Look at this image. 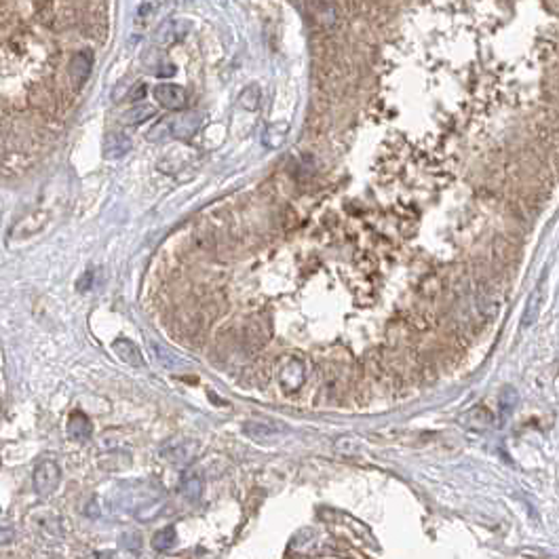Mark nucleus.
I'll list each match as a JSON object with an SVG mask.
<instances>
[{"mask_svg": "<svg viewBox=\"0 0 559 559\" xmlns=\"http://www.w3.org/2000/svg\"><path fill=\"white\" fill-rule=\"evenodd\" d=\"M112 352L122 361V363H127V365H131V367H141L146 361H143V354H141V350H139V346L137 344H133L131 340H127V338H118V340H114L112 342Z\"/></svg>", "mask_w": 559, "mask_h": 559, "instance_id": "obj_5", "label": "nucleus"}, {"mask_svg": "<svg viewBox=\"0 0 559 559\" xmlns=\"http://www.w3.org/2000/svg\"><path fill=\"white\" fill-rule=\"evenodd\" d=\"M65 430H68V437H70L72 441L84 443V441H89L91 435H93V424H91V420H89L82 411H72L70 418H68V426H65Z\"/></svg>", "mask_w": 559, "mask_h": 559, "instance_id": "obj_6", "label": "nucleus"}, {"mask_svg": "<svg viewBox=\"0 0 559 559\" xmlns=\"http://www.w3.org/2000/svg\"><path fill=\"white\" fill-rule=\"evenodd\" d=\"M243 432L257 443H274L283 435V430H278L270 424H264V422H245Z\"/></svg>", "mask_w": 559, "mask_h": 559, "instance_id": "obj_10", "label": "nucleus"}, {"mask_svg": "<svg viewBox=\"0 0 559 559\" xmlns=\"http://www.w3.org/2000/svg\"><path fill=\"white\" fill-rule=\"evenodd\" d=\"M278 380H281L285 390H297L302 386V382H304V363L297 361V359H289L283 365Z\"/></svg>", "mask_w": 559, "mask_h": 559, "instance_id": "obj_8", "label": "nucleus"}, {"mask_svg": "<svg viewBox=\"0 0 559 559\" xmlns=\"http://www.w3.org/2000/svg\"><path fill=\"white\" fill-rule=\"evenodd\" d=\"M150 350H152V359L158 365L167 367V369H177V367H184L186 365V361L177 352H173L171 348H167V346H162L158 342H152L150 344Z\"/></svg>", "mask_w": 559, "mask_h": 559, "instance_id": "obj_13", "label": "nucleus"}, {"mask_svg": "<svg viewBox=\"0 0 559 559\" xmlns=\"http://www.w3.org/2000/svg\"><path fill=\"white\" fill-rule=\"evenodd\" d=\"M257 101H259V89L255 84L247 86L240 95H238V103L245 108V110H255L257 108Z\"/></svg>", "mask_w": 559, "mask_h": 559, "instance_id": "obj_17", "label": "nucleus"}, {"mask_svg": "<svg viewBox=\"0 0 559 559\" xmlns=\"http://www.w3.org/2000/svg\"><path fill=\"white\" fill-rule=\"evenodd\" d=\"M169 137H171V135H169L167 118L158 120V122L146 133V139H148V141H154V143H160V141H165V139H169Z\"/></svg>", "mask_w": 559, "mask_h": 559, "instance_id": "obj_18", "label": "nucleus"}, {"mask_svg": "<svg viewBox=\"0 0 559 559\" xmlns=\"http://www.w3.org/2000/svg\"><path fill=\"white\" fill-rule=\"evenodd\" d=\"M203 114L198 112H181L177 116L167 118V127H169V135L175 139H192L200 127H203Z\"/></svg>", "mask_w": 559, "mask_h": 559, "instance_id": "obj_2", "label": "nucleus"}, {"mask_svg": "<svg viewBox=\"0 0 559 559\" xmlns=\"http://www.w3.org/2000/svg\"><path fill=\"white\" fill-rule=\"evenodd\" d=\"M131 148H133V141H131V137L127 133L112 131L103 139V158H108V160L122 158L124 154H129Z\"/></svg>", "mask_w": 559, "mask_h": 559, "instance_id": "obj_4", "label": "nucleus"}, {"mask_svg": "<svg viewBox=\"0 0 559 559\" xmlns=\"http://www.w3.org/2000/svg\"><path fill=\"white\" fill-rule=\"evenodd\" d=\"M186 30L188 25L184 21H165L158 25V30L154 32V40L162 46L167 44H173V42H179L184 36H186Z\"/></svg>", "mask_w": 559, "mask_h": 559, "instance_id": "obj_9", "label": "nucleus"}, {"mask_svg": "<svg viewBox=\"0 0 559 559\" xmlns=\"http://www.w3.org/2000/svg\"><path fill=\"white\" fill-rule=\"evenodd\" d=\"M91 68H93V55L91 51H80L76 53L72 59H70V65H68V72H70V78L76 86H80L89 74H91Z\"/></svg>", "mask_w": 559, "mask_h": 559, "instance_id": "obj_7", "label": "nucleus"}, {"mask_svg": "<svg viewBox=\"0 0 559 559\" xmlns=\"http://www.w3.org/2000/svg\"><path fill=\"white\" fill-rule=\"evenodd\" d=\"M181 494L186 500L190 502H196L203 494V479L196 475V473H190L181 479Z\"/></svg>", "mask_w": 559, "mask_h": 559, "instance_id": "obj_15", "label": "nucleus"}, {"mask_svg": "<svg viewBox=\"0 0 559 559\" xmlns=\"http://www.w3.org/2000/svg\"><path fill=\"white\" fill-rule=\"evenodd\" d=\"M143 63H146V70L152 72L154 76L167 78V76H173L175 74V65L162 53H156V51L146 53L143 55Z\"/></svg>", "mask_w": 559, "mask_h": 559, "instance_id": "obj_12", "label": "nucleus"}, {"mask_svg": "<svg viewBox=\"0 0 559 559\" xmlns=\"http://www.w3.org/2000/svg\"><path fill=\"white\" fill-rule=\"evenodd\" d=\"M154 99L162 108L175 110V112L186 110V105H188V93H186V89L179 86V84H173V82H160V84H156L154 86Z\"/></svg>", "mask_w": 559, "mask_h": 559, "instance_id": "obj_3", "label": "nucleus"}, {"mask_svg": "<svg viewBox=\"0 0 559 559\" xmlns=\"http://www.w3.org/2000/svg\"><path fill=\"white\" fill-rule=\"evenodd\" d=\"M538 306H540V289H536L534 295H532V300H529V306H527V312H525V319H523L525 325H532V323L536 321V316H538Z\"/></svg>", "mask_w": 559, "mask_h": 559, "instance_id": "obj_19", "label": "nucleus"}, {"mask_svg": "<svg viewBox=\"0 0 559 559\" xmlns=\"http://www.w3.org/2000/svg\"><path fill=\"white\" fill-rule=\"evenodd\" d=\"M146 84L143 82H135V84H131L129 86V95H127V99H131V101H139V99H143L146 97Z\"/></svg>", "mask_w": 559, "mask_h": 559, "instance_id": "obj_21", "label": "nucleus"}, {"mask_svg": "<svg viewBox=\"0 0 559 559\" xmlns=\"http://www.w3.org/2000/svg\"><path fill=\"white\" fill-rule=\"evenodd\" d=\"M32 483L38 496L49 498L57 491L61 483V468L55 460H40L32 473Z\"/></svg>", "mask_w": 559, "mask_h": 559, "instance_id": "obj_1", "label": "nucleus"}, {"mask_svg": "<svg viewBox=\"0 0 559 559\" xmlns=\"http://www.w3.org/2000/svg\"><path fill=\"white\" fill-rule=\"evenodd\" d=\"M196 454V443L194 441H179V443H167L162 447V456L173 462V464H179V462H186L190 458H194Z\"/></svg>", "mask_w": 559, "mask_h": 559, "instance_id": "obj_11", "label": "nucleus"}, {"mask_svg": "<svg viewBox=\"0 0 559 559\" xmlns=\"http://www.w3.org/2000/svg\"><path fill=\"white\" fill-rule=\"evenodd\" d=\"M154 114H156V108H154L152 103H135L133 108H129V110L122 114V122L135 127V124H141V122L150 120Z\"/></svg>", "mask_w": 559, "mask_h": 559, "instance_id": "obj_14", "label": "nucleus"}, {"mask_svg": "<svg viewBox=\"0 0 559 559\" xmlns=\"http://www.w3.org/2000/svg\"><path fill=\"white\" fill-rule=\"evenodd\" d=\"M175 542H177L175 527H165V529L156 532V534H154V538H152V544H154V548H156V551H167V548H171Z\"/></svg>", "mask_w": 559, "mask_h": 559, "instance_id": "obj_16", "label": "nucleus"}, {"mask_svg": "<svg viewBox=\"0 0 559 559\" xmlns=\"http://www.w3.org/2000/svg\"><path fill=\"white\" fill-rule=\"evenodd\" d=\"M335 447H338L340 451H346V454L359 451V443H356V439H352V437H342V439H338Z\"/></svg>", "mask_w": 559, "mask_h": 559, "instance_id": "obj_20", "label": "nucleus"}]
</instances>
